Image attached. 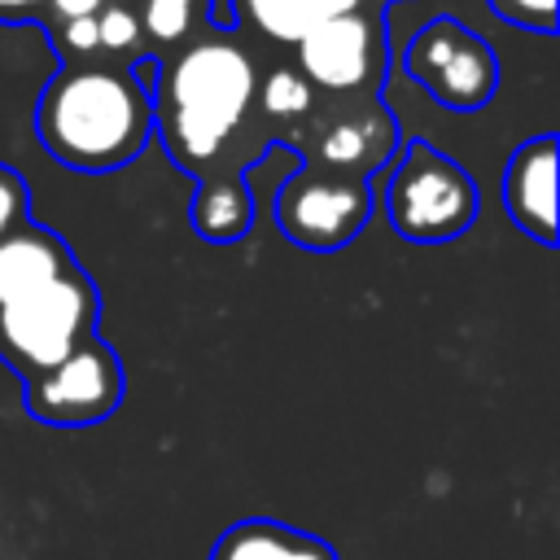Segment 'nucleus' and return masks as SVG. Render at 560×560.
I'll return each instance as SVG.
<instances>
[{
  "mask_svg": "<svg viewBox=\"0 0 560 560\" xmlns=\"http://www.w3.org/2000/svg\"><path fill=\"white\" fill-rule=\"evenodd\" d=\"M258 44L236 26H206L175 52L158 57L149 88L153 136L166 158L206 179V175H245L271 144V127L258 118Z\"/></svg>",
  "mask_w": 560,
  "mask_h": 560,
  "instance_id": "f257e3e1",
  "label": "nucleus"
},
{
  "mask_svg": "<svg viewBox=\"0 0 560 560\" xmlns=\"http://www.w3.org/2000/svg\"><path fill=\"white\" fill-rule=\"evenodd\" d=\"M188 219H192V232L201 241H241L254 228V192H249L245 175L197 179Z\"/></svg>",
  "mask_w": 560,
  "mask_h": 560,
  "instance_id": "4468645a",
  "label": "nucleus"
},
{
  "mask_svg": "<svg viewBox=\"0 0 560 560\" xmlns=\"http://www.w3.org/2000/svg\"><path fill=\"white\" fill-rule=\"evenodd\" d=\"M477 206V184L455 158H446L429 140H407L398 149L394 171L385 179V214L402 241H455L472 228Z\"/></svg>",
  "mask_w": 560,
  "mask_h": 560,
  "instance_id": "20e7f679",
  "label": "nucleus"
},
{
  "mask_svg": "<svg viewBox=\"0 0 560 560\" xmlns=\"http://www.w3.org/2000/svg\"><path fill=\"white\" fill-rule=\"evenodd\" d=\"M109 0H48L39 22H79V18H96Z\"/></svg>",
  "mask_w": 560,
  "mask_h": 560,
  "instance_id": "412c9836",
  "label": "nucleus"
},
{
  "mask_svg": "<svg viewBox=\"0 0 560 560\" xmlns=\"http://www.w3.org/2000/svg\"><path fill=\"white\" fill-rule=\"evenodd\" d=\"M144 35V57H166L210 26V0H131Z\"/></svg>",
  "mask_w": 560,
  "mask_h": 560,
  "instance_id": "2eb2a0df",
  "label": "nucleus"
},
{
  "mask_svg": "<svg viewBox=\"0 0 560 560\" xmlns=\"http://www.w3.org/2000/svg\"><path fill=\"white\" fill-rule=\"evenodd\" d=\"M402 70L451 114H477L499 92V52L451 13L429 18L407 39Z\"/></svg>",
  "mask_w": 560,
  "mask_h": 560,
  "instance_id": "0eeeda50",
  "label": "nucleus"
},
{
  "mask_svg": "<svg viewBox=\"0 0 560 560\" xmlns=\"http://www.w3.org/2000/svg\"><path fill=\"white\" fill-rule=\"evenodd\" d=\"M293 66L315 96H376L389 74L385 4H363L311 26L293 44Z\"/></svg>",
  "mask_w": 560,
  "mask_h": 560,
  "instance_id": "423d86ee",
  "label": "nucleus"
},
{
  "mask_svg": "<svg viewBox=\"0 0 560 560\" xmlns=\"http://www.w3.org/2000/svg\"><path fill=\"white\" fill-rule=\"evenodd\" d=\"M503 22L521 26V31H538L551 35L556 31V0H486Z\"/></svg>",
  "mask_w": 560,
  "mask_h": 560,
  "instance_id": "6ab92c4d",
  "label": "nucleus"
},
{
  "mask_svg": "<svg viewBox=\"0 0 560 560\" xmlns=\"http://www.w3.org/2000/svg\"><path fill=\"white\" fill-rule=\"evenodd\" d=\"M101 293L83 267L48 280L44 289L0 306V359L22 376H39L57 368L70 350L96 337Z\"/></svg>",
  "mask_w": 560,
  "mask_h": 560,
  "instance_id": "7ed1b4c3",
  "label": "nucleus"
},
{
  "mask_svg": "<svg viewBox=\"0 0 560 560\" xmlns=\"http://www.w3.org/2000/svg\"><path fill=\"white\" fill-rule=\"evenodd\" d=\"M276 228L306 254L346 249L372 219V179L324 166H298L271 201Z\"/></svg>",
  "mask_w": 560,
  "mask_h": 560,
  "instance_id": "6e6552de",
  "label": "nucleus"
},
{
  "mask_svg": "<svg viewBox=\"0 0 560 560\" xmlns=\"http://www.w3.org/2000/svg\"><path fill=\"white\" fill-rule=\"evenodd\" d=\"M398 118L376 96H315L302 118L276 131V144L302 153L306 166L363 175L372 179L385 162L398 158Z\"/></svg>",
  "mask_w": 560,
  "mask_h": 560,
  "instance_id": "39448f33",
  "label": "nucleus"
},
{
  "mask_svg": "<svg viewBox=\"0 0 560 560\" xmlns=\"http://www.w3.org/2000/svg\"><path fill=\"white\" fill-rule=\"evenodd\" d=\"M96 44H101V61L127 66L136 57H144V35H140V18L131 0H109L96 18Z\"/></svg>",
  "mask_w": 560,
  "mask_h": 560,
  "instance_id": "f3484780",
  "label": "nucleus"
},
{
  "mask_svg": "<svg viewBox=\"0 0 560 560\" xmlns=\"http://www.w3.org/2000/svg\"><path fill=\"white\" fill-rule=\"evenodd\" d=\"M26 411L57 429L101 424L122 402V363L109 341L88 337L57 368L26 381Z\"/></svg>",
  "mask_w": 560,
  "mask_h": 560,
  "instance_id": "1a4fd4ad",
  "label": "nucleus"
},
{
  "mask_svg": "<svg viewBox=\"0 0 560 560\" xmlns=\"http://www.w3.org/2000/svg\"><path fill=\"white\" fill-rule=\"evenodd\" d=\"M315 101V88L298 74V66H284V61H267L262 66V79H258V118L276 131H284L293 118H302Z\"/></svg>",
  "mask_w": 560,
  "mask_h": 560,
  "instance_id": "dca6fc26",
  "label": "nucleus"
},
{
  "mask_svg": "<svg viewBox=\"0 0 560 560\" xmlns=\"http://www.w3.org/2000/svg\"><path fill=\"white\" fill-rule=\"evenodd\" d=\"M70 267H79V258L70 254L66 236L26 219L13 232L0 236V306L44 289L48 280L66 276Z\"/></svg>",
  "mask_w": 560,
  "mask_h": 560,
  "instance_id": "9b49d317",
  "label": "nucleus"
},
{
  "mask_svg": "<svg viewBox=\"0 0 560 560\" xmlns=\"http://www.w3.org/2000/svg\"><path fill=\"white\" fill-rule=\"evenodd\" d=\"M210 560H337V551L319 534L254 516V521H236L232 529H223Z\"/></svg>",
  "mask_w": 560,
  "mask_h": 560,
  "instance_id": "ddd939ff",
  "label": "nucleus"
},
{
  "mask_svg": "<svg viewBox=\"0 0 560 560\" xmlns=\"http://www.w3.org/2000/svg\"><path fill=\"white\" fill-rule=\"evenodd\" d=\"M363 4H385V0H236V31H245L254 44L271 48H293L311 26L354 13Z\"/></svg>",
  "mask_w": 560,
  "mask_h": 560,
  "instance_id": "f8f14e48",
  "label": "nucleus"
},
{
  "mask_svg": "<svg viewBox=\"0 0 560 560\" xmlns=\"http://www.w3.org/2000/svg\"><path fill=\"white\" fill-rule=\"evenodd\" d=\"M26 219H31V188L9 162H0V236Z\"/></svg>",
  "mask_w": 560,
  "mask_h": 560,
  "instance_id": "aec40b11",
  "label": "nucleus"
},
{
  "mask_svg": "<svg viewBox=\"0 0 560 560\" xmlns=\"http://www.w3.org/2000/svg\"><path fill=\"white\" fill-rule=\"evenodd\" d=\"M503 206L525 236L556 249V131L512 149L503 166Z\"/></svg>",
  "mask_w": 560,
  "mask_h": 560,
  "instance_id": "9d476101",
  "label": "nucleus"
},
{
  "mask_svg": "<svg viewBox=\"0 0 560 560\" xmlns=\"http://www.w3.org/2000/svg\"><path fill=\"white\" fill-rule=\"evenodd\" d=\"M35 136L52 162L105 175L144 153L153 140V101L114 61L61 66L35 105Z\"/></svg>",
  "mask_w": 560,
  "mask_h": 560,
  "instance_id": "f03ea898",
  "label": "nucleus"
},
{
  "mask_svg": "<svg viewBox=\"0 0 560 560\" xmlns=\"http://www.w3.org/2000/svg\"><path fill=\"white\" fill-rule=\"evenodd\" d=\"M48 0H0V22H39Z\"/></svg>",
  "mask_w": 560,
  "mask_h": 560,
  "instance_id": "4be33fe9",
  "label": "nucleus"
},
{
  "mask_svg": "<svg viewBox=\"0 0 560 560\" xmlns=\"http://www.w3.org/2000/svg\"><path fill=\"white\" fill-rule=\"evenodd\" d=\"M61 66H88V61H101V44H96V22L92 18H79V22H44Z\"/></svg>",
  "mask_w": 560,
  "mask_h": 560,
  "instance_id": "a211bd4d",
  "label": "nucleus"
}]
</instances>
